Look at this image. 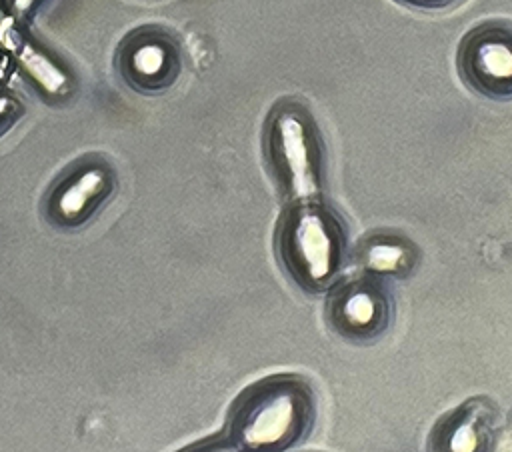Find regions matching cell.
<instances>
[{
  "instance_id": "1",
  "label": "cell",
  "mask_w": 512,
  "mask_h": 452,
  "mask_svg": "<svg viewBox=\"0 0 512 452\" xmlns=\"http://www.w3.org/2000/svg\"><path fill=\"white\" fill-rule=\"evenodd\" d=\"M316 410V392L304 376L274 374L238 394L230 408L226 440L248 452L288 450L310 434Z\"/></svg>"
},
{
  "instance_id": "2",
  "label": "cell",
  "mask_w": 512,
  "mask_h": 452,
  "mask_svg": "<svg viewBox=\"0 0 512 452\" xmlns=\"http://www.w3.org/2000/svg\"><path fill=\"white\" fill-rule=\"evenodd\" d=\"M276 254L300 290L326 292L336 284L346 264V224L322 200L288 204L276 230Z\"/></svg>"
},
{
  "instance_id": "3",
  "label": "cell",
  "mask_w": 512,
  "mask_h": 452,
  "mask_svg": "<svg viewBox=\"0 0 512 452\" xmlns=\"http://www.w3.org/2000/svg\"><path fill=\"white\" fill-rule=\"evenodd\" d=\"M264 154L288 204L322 200L326 152L310 110L296 100L278 102L266 120Z\"/></svg>"
},
{
  "instance_id": "4",
  "label": "cell",
  "mask_w": 512,
  "mask_h": 452,
  "mask_svg": "<svg viewBox=\"0 0 512 452\" xmlns=\"http://www.w3.org/2000/svg\"><path fill=\"white\" fill-rule=\"evenodd\" d=\"M114 66L120 80L136 94H164L182 72L180 42L166 28L140 26L118 44Z\"/></svg>"
},
{
  "instance_id": "5",
  "label": "cell",
  "mask_w": 512,
  "mask_h": 452,
  "mask_svg": "<svg viewBox=\"0 0 512 452\" xmlns=\"http://www.w3.org/2000/svg\"><path fill=\"white\" fill-rule=\"evenodd\" d=\"M392 318L394 296L386 282L372 274L340 282L326 304V320L332 332L358 344L380 338L390 328Z\"/></svg>"
},
{
  "instance_id": "6",
  "label": "cell",
  "mask_w": 512,
  "mask_h": 452,
  "mask_svg": "<svg viewBox=\"0 0 512 452\" xmlns=\"http://www.w3.org/2000/svg\"><path fill=\"white\" fill-rule=\"evenodd\" d=\"M458 72L468 88L490 100L512 96V28L504 20L472 28L458 48Z\"/></svg>"
},
{
  "instance_id": "7",
  "label": "cell",
  "mask_w": 512,
  "mask_h": 452,
  "mask_svg": "<svg viewBox=\"0 0 512 452\" xmlns=\"http://www.w3.org/2000/svg\"><path fill=\"white\" fill-rule=\"evenodd\" d=\"M0 50L8 66L16 68L26 84L46 102L60 104L74 94V78L68 68L18 20L8 6L0 12Z\"/></svg>"
},
{
  "instance_id": "8",
  "label": "cell",
  "mask_w": 512,
  "mask_h": 452,
  "mask_svg": "<svg viewBox=\"0 0 512 452\" xmlns=\"http://www.w3.org/2000/svg\"><path fill=\"white\" fill-rule=\"evenodd\" d=\"M116 172L100 156H86L72 164L46 196V216L54 226H84L114 194Z\"/></svg>"
},
{
  "instance_id": "9",
  "label": "cell",
  "mask_w": 512,
  "mask_h": 452,
  "mask_svg": "<svg viewBox=\"0 0 512 452\" xmlns=\"http://www.w3.org/2000/svg\"><path fill=\"white\" fill-rule=\"evenodd\" d=\"M498 428V408L488 398H470L434 426L428 444L432 450H490Z\"/></svg>"
},
{
  "instance_id": "10",
  "label": "cell",
  "mask_w": 512,
  "mask_h": 452,
  "mask_svg": "<svg viewBox=\"0 0 512 452\" xmlns=\"http://www.w3.org/2000/svg\"><path fill=\"white\" fill-rule=\"evenodd\" d=\"M418 260L416 246L392 232H378L366 236L358 248V262L366 274L378 278H404Z\"/></svg>"
},
{
  "instance_id": "11",
  "label": "cell",
  "mask_w": 512,
  "mask_h": 452,
  "mask_svg": "<svg viewBox=\"0 0 512 452\" xmlns=\"http://www.w3.org/2000/svg\"><path fill=\"white\" fill-rule=\"evenodd\" d=\"M26 112V106L18 92H14L2 78H0V136L8 132Z\"/></svg>"
},
{
  "instance_id": "12",
  "label": "cell",
  "mask_w": 512,
  "mask_h": 452,
  "mask_svg": "<svg viewBox=\"0 0 512 452\" xmlns=\"http://www.w3.org/2000/svg\"><path fill=\"white\" fill-rule=\"evenodd\" d=\"M42 4L44 0H6L8 10L22 22H30Z\"/></svg>"
},
{
  "instance_id": "13",
  "label": "cell",
  "mask_w": 512,
  "mask_h": 452,
  "mask_svg": "<svg viewBox=\"0 0 512 452\" xmlns=\"http://www.w3.org/2000/svg\"><path fill=\"white\" fill-rule=\"evenodd\" d=\"M400 4H406L410 8H418V10H444L448 6L458 4L460 0H396Z\"/></svg>"
},
{
  "instance_id": "14",
  "label": "cell",
  "mask_w": 512,
  "mask_h": 452,
  "mask_svg": "<svg viewBox=\"0 0 512 452\" xmlns=\"http://www.w3.org/2000/svg\"><path fill=\"white\" fill-rule=\"evenodd\" d=\"M6 68H10V66H8V60H6V56H4V54H2V50H0V78L4 76Z\"/></svg>"
}]
</instances>
